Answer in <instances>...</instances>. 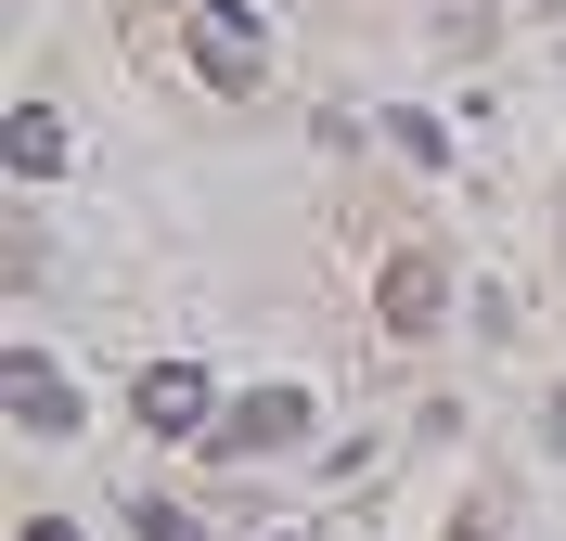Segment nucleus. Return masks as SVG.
Listing matches in <instances>:
<instances>
[{"label":"nucleus","instance_id":"7ed1b4c3","mask_svg":"<svg viewBox=\"0 0 566 541\" xmlns=\"http://www.w3.org/2000/svg\"><path fill=\"white\" fill-rule=\"evenodd\" d=\"M207 438H219V451H296V438H310V387H258V399H232Z\"/></svg>","mask_w":566,"mask_h":541},{"label":"nucleus","instance_id":"423d86ee","mask_svg":"<svg viewBox=\"0 0 566 541\" xmlns=\"http://www.w3.org/2000/svg\"><path fill=\"white\" fill-rule=\"evenodd\" d=\"M0 155H13L27 180H52V168H65V116H52V104H13V116H0Z\"/></svg>","mask_w":566,"mask_h":541},{"label":"nucleus","instance_id":"6e6552de","mask_svg":"<svg viewBox=\"0 0 566 541\" xmlns=\"http://www.w3.org/2000/svg\"><path fill=\"white\" fill-rule=\"evenodd\" d=\"M27 541H77V529H65V516H27Z\"/></svg>","mask_w":566,"mask_h":541},{"label":"nucleus","instance_id":"1a4fd4ad","mask_svg":"<svg viewBox=\"0 0 566 541\" xmlns=\"http://www.w3.org/2000/svg\"><path fill=\"white\" fill-rule=\"evenodd\" d=\"M451 541H490V516H463V529H451Z\"/></svg>","mask_w":566,"mask_h":541},{"label":"nucleus","instance_id":"20e7f679","mask_svg":"<svg viewBox=\"0 0 566 541\" xmlns=\"http://www.w3.org/2000/svg\"><path fill=\"white\" fill-rule=\"evenodd\" d=\"M129 413H142L155 438H193V426H219V413H207V374H193V361H142Z\"/></svg>","mask_w":566,"mask_h":541},{"label":"nucleus","instance_id":"f03ea898","mask_svg":"<svg viewBox=\"0 0 566 541\" xmlns=\"http://www.w3.org/2000/svg\"><path fill=\"white\" fill-rule=\"evenodd\" d=\"M0 413H13L27 438H77V387H65L39 348H13V361H0Z\"/></svg>","mask_w":566,"mask_h":541},{"label":"nucleus","instance_id":"f257e3e1","mask_svg":"<svg viewBox=\"0 0 566 541\" xmlns=\"http://www.w3.org/2000/svg\"><path fill=\"white\" fill-rule=\"evenodd\" d=\"M180 39H193V77H207V91H258V77H271V39H258V13H232V0H193Z\"/></svg>","mask_w":566,"mask_h":541},{"label":"nucleus","instance_id":"39448f33","mask_svg":"<svg viewBox=\"0 0 566 541\" xmlns=\"http://www.w3.org/2000/svg\"><path fill=\"white\" fill-rule=\"evenodd\" d=\"M438 296H451V271H438V246H399V258H387V284H374V310H387L399 335H424V323H438Z\"/></svg>","mask_w":566,"mask_h":541},{"label":"nucleus","instance_id":"0eeeda50","mask_svg":"<svg viewBox=\"0 0 566 541\" xmlns=\"http://www.w3.org/2000/svg\"><path fill=\"white\" fill-rule=\"evenodd\" d=\"M129 529H142V541H207V529H193L180 503H129Z\"/></svg>","mask_w":566,"mask_h":541}]
</instances>
